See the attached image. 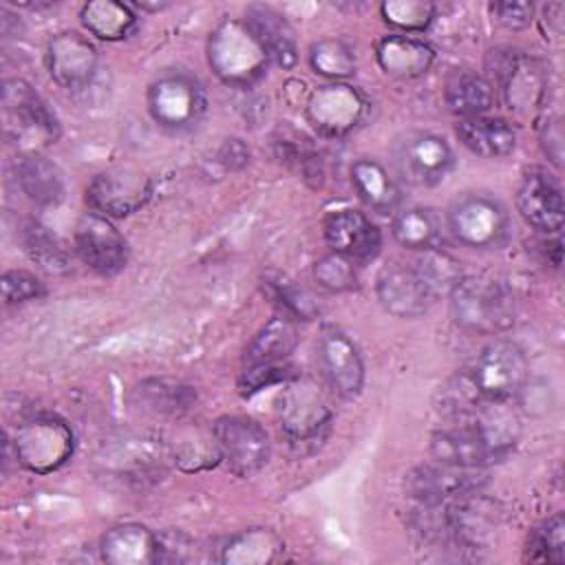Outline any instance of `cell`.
<instances>
[{
    "instance_id": "cell-32",
    "label": "cell",
    "mask_w": 565,
    "mask_h": 565,
    "mask_svg": "<svg viewBox=\"0 0 565 565\" xmlns=\"http://www.w3.org/2000/svg\"><path fill=\"white\" fill-rule=\"evenodd\" d=\"M393 238L413 252H426L437 247L441 232L437 216L426 207H402L391 221Z\"/></svg>"
},
{
    "instance_id": "cell-24",
    "label": "cell",
    "mask_w": 565,
    "mask_h": 565,
    "mask_svg": "<svg viewBox=\"0 0 565 565\" xmlns=\"http://www.w3.org/2000/svg\"><path fill=\"white\" fill-rule=\"evenodd\" d=\"M455 135L472 154L483 159H501L514 152L516 132L512 124L494 115H477L457 119Z\"/></svg>"
},
{
    "instance_id": "cell-17",
    "label": "cell",
    "mask_w": 565,
    "mask_h": 565,
    "mask_svg": "<svg viewBox=\"0 0 565 565\" xmlns=\"http://www.w3.org/2000/svg\"><path fill=\"white\" fill-rule=\"evenodd\" d=\"M516 210L534 230L556 234L565 218L558 181L543 168H527L516 188Z\"/></svg>"
},
{
    "instance_id": "cell-1",
    "label": "cell",
    "mask_w": 565,
    "mask_h": 565,
    "mask_svg": "<svg viewBox=\"0 0 565 565\" xmlns=\"http://www.w3.org/2000/svg\"><path fill=\"white\" fill-rule=\"evenodd\" d=\"M207 64L223 84L249 88L267 73L271 62L243 18H223L210 33Z\"/></svg>"
},
{
    "instance_id": "cell-10",
    "label": "cell",
    "mask_w": 565,
    "mask_h": 565,
    "mask_svg": "<svg viewBox=\"0 0 565 565\" xmlns=\"http://www.w3.org/2000/svg\"><path fill=\"white\" fill-rule=\"evenodd\" d=\"M152 196L150 177L132 166L99 172L86 185V203L106 218H124L139 212Z\"/></svg>"
},
{
    "instance_id": "cell-29",
    "label": "cell",
    "mask_w": 565,
    "mask_h": 565,
    "mask_svg": "<svg viewBox=\"0 0 565 565\" xmlns=\"http://www.w3.org/2000/svg\"><path fill=\"white\" fill-rule=\"evenodd\" d=\"M497 102L494 84L472 71H455L444 86V104L459 119L488 115Z\"/></svg>"
},
{
    "instance_id": "cell-4",
    "label": "cell",
    "mask_w": 565,
    "mask_h": 565,
    "mask_svg": "<svg viewBox=\"0 0 565 565\" xmlns=\"http://www.w3.org/2000/svg\"><path fill=\"white\" fill-rule=\"evenodd\" d=\"M446 225L459 245L499 249L510 238L508 207L486 192H466L446 210Z\"/></svg>"
},
{
    "instance_id": "cell-3",
    "label": "cell",
    "mask_w": 565,
    "mask_h": 565,
    "mask_svg": "<svg viewBox=\"0 0 565 565\" xmlns=\"http://www.w3.org/2000/svg\"><path fill=\"white\" fill-rule=\"evenodd\" d=\"M4 137L18 146L20 154L40 152L60 137V121L46 102L24 79L2 82Z\"/></svg>"
},
{
    "instance_id": "cell-28",
    "label": "cell",
    "mask_w": 565,
    "mask_h": 565,
    "mask_svg": "<svg viewBox=\"0 0 565 565\" xmlns=\"http://www.w3.org/2000/svg\"><path fill=\"white\" fill-rule=\"evenodd\" d=\"M298 344L296 320L287 313H276L269 318L263 329L252 338L243 353L245 366H265V364H282L291 355Z\"/></svg>"
},
{
    "instance_id": "cell-6",
    "label": "cell",
    "mask_w": 565,
    "mask_h": 565,
    "mask_svg": "<svg viewBox=\"0 0 565 565\" xmlns=\"http://www.w3.org/2000/svg\"><path fill=\"white\" fill-rule=\"evenodd\" d=\"M488 79L503 93L505 104L516 113H534L543 106L547 95L545 66L514 49H494L486 60Z\"/></svg>"
},
{
    "instance_id": "cell-7",
    "label": "cell",
    "mask_w": 565,
    "mask_h": 565,
    "mask_svg": "<svg viewBox=\"0 0 565 565\" xmlns=\"http://www.w3.org/2000/svg\"><path fill=\"white\" fill-rule=\"evenodd\" d=\"M527 358L510 340H494L481 349L466 369L470 384L483 402H508L519 395L527 382Z\"/></svg>"
},
{
    "instance_id": "cell-8",
    "label": "cell",
    "mask_w": 565,
    "mask_h": 565,
    "mask_svg": "<svg viewBox=\"0 0 565 565\" xmlns=\"http://www.w3.org/2000/svg\"><path fill=\"white\" fill-rule=\"evenodd\" d=\"M11 446L15 461L24 470L49 475L71 459L75 450V435L60 417L40 415L18 426Z\"/></svg>"
},
{
    "instance_id": "cell-36",
    "label": "cell",
    "mask_w": 565,
    "mask_h": 565,
    "mask_svg": "<svg viewBox=\"0 0 565 565\" xmlns=\"http://www.w3.org/2000/svg\"><path fill=\"white\" fill-rule=\"evenodd\" d=\"M527 558L534 563L565 561V521L561 512H554L532 530L527 539Z\"/></svg>"
},
{
    "instance_id": "cell-33",
    "label": "cell",
    "mask_w": 565,
    "mask_h": 565,
    "mask_svg": "<svg viewBox=\"0 0 565 565\" xmlns=\"http://www.w3.org/2000/svg\"><path fill=\"white\" fill-rule=\"evenodd\" d=\"M309 66L329 82H344L355 73L353 49L340 38H324L311 44Z\"/></svg>"
},
{
    "instance_id": "cell-39",
    "label": "cell",
    "mask_w": 565,
    "mask_h": 565,
    "mask_svg": "<svg viewBox=\"0 0 565 565\" xmlns=\"http://www.w3.org/2000/svg\"><path fill=\"white\" fill-rule=\"evenodd\" d=\"M265 287L269 289L274 302L282 309L280 313H287L289 318L294 320H309L316 316L318 307L316 302L311 300V296L298 287L294 280H287L282 276H276V278H267Z\"/></svg>"
},
{
    "instance_id": "cell-37",
    "label": "cell",
    "mask_w": 565,
    "mask_h": 565,
    "mask_svg": "<svg viewBox=\"0 0 565 565\" xmlns=\"http://www.w3.org/2000/svg\"><path fill=\"white\" fill-rule=\"evenodd\" d=\"M22 245L31 260H35L40 267L49 271H62L68 267V254L64 245L44 225L35 221H31L22 230Z\"/></svg>"
},
{
    "instance_id": "cell-30",
    "label": "cell",
    "mask_w": 565,
    "mask_h": 565,
    "mask_svg": "<svg viewBox=\"0 0 565 565\" xmlns=\"http://www.w3.org/2000/svg\"><path fill=\"white\" fill-rule=\"evenodd\" d=\"M285 543L269 527H249L232 539L221 550V561L232 565H267L282 556Z\"/></svg>"
},
{
    "instance_id": "cell-14",
    "label": "cell",
    "mask_w": 565,
    "mask_h": 565,
    "mask_svg": "<svg viewBox=\"0 0 565 565\" xmlns=\"http://www.w3.org/2000/svg\"><path fill=\"white\" fill-rule=\"evenodd\" d=\"M75 254L99 276H115L128 263V243L110 218L86 212L75 225Z\"/></svg>"
},
{
    "instance_id": "cell-19",
    "label": "cell",
    "mask_w": 565,
    "mask_h": 565,
    "mask_svg": "<svg viewBox=\"0 0 565 565\" xmlns=\"http://www.w3.org/2000/svg\"><path fill=\"white\" fill-rule=\"evenodd\" d=\"M380 305L395 318H419L435 302V294L411 265H388L380 271L375 282Z\"/></svg>"
},
{
    "instance_id": "cell-38",
    "label": "cell",
    "mask_w": 565,
    "mask_h": 565,
    "mask_svg": "<svg viewBox=\"0 0 565 565\" xmlns=\"http://www.w3.org/2000/svg\"><path fill=\"white\" fill-rule=\"evenodd\" d=\"M313 278L322 289L331 294H344L358 287L355 263L335 252L324 254L313 263Z\"/></svg>"
},
{
    "instance_id": "cell-5",
    "label": "cell",
    "mask_w": 565,
    "mask_h": 565,
    "mask_svg": "<svg viewBox=\"0 0 565 565\" xmlns=\"http://www.w3.org/2000/svg\"><path fill=\"white\" fill-rule=\"evenodd\" d=\"M146 104L154 124L172 132H185L205 117L207 90L199 77L185 71H166L148 86Z\"/></svg>"
},
{
    "instance_id": "cell-42",
    "label": "cell",
    "mask_w": 565,
    "mask_h": 565,
    "mask_svg": "<svg viewBox=\"0 0 565 565\" xmlns=\"http://www.w3.org/2000/svg\"><path fill=\"white\" fill-rule=\"evenodd\" d=\"M291 366H287V362L282 364H265V366H245L243 375H241V391L243 393H256L269 384L276 382H287L291 377Z\"/></svg>"
},
{
    "instance_id": "cell-18",
    "label": "cell",
    "mask_w": 565,
    "mask_h": 565,
    "mask_svg": "<svg viewBox=\"0 0 565 565\" xmlns=\"http://www.w3.org/2000/svg\"><path fill=\"white\" fill-rule=\"evenodd\" d=\"M322 234L331 252L358 263L373 260L382 249V232L360 210H335L324 218Z\"/></svg>"
},
{
    "instance_id": "cell-35",
    "label": "cell",
    "mask_w": 565,
    "mask_h": 565,
    "mask_svg": "<svg viewBox=\"0 0 565 565\" xmlns=\"http://www.w3.org/2000/svg\"><path fill=\"white\" fill-rule=\"evenodd\" d=\"M413 267H415L417 274L424 278V282H426L428 289L435 294V298L441 296V294L448 296V291L455 287V282L463 276L459 263H457L450 254L439 252L437 247L422 252V254L415 258Z\"/></svg>"
},
{
    "instance_id": "cell-34",
    "label": "cell",
    "mask_w": 565,
    "mask_h": 565,
    "mask_svg": "<svg viewBox=\"0 0 565 565\" xmlns=\"http://www.w3.org/2000/svg\"><path fill=\"white\" fill-rule=\"evenodd\" d=\"M435 13L437 7L428 0H386L380 4L382 20L404 35L426 31L433 24Z\"/></svg>"
},
{
    "instance_id": "cell-12",
    "label": "cell",
    "mask_w": 565,
    "mask_h": 565,
    "mask_svg": "<svg viewBox=\"0 0 565 565\" xmlns=\"http://www.w3.org/2000/svg\"><path fill=\"white\" fill-rule=\"evenodd\" d=\"M395 168L406 183L433 188L455 168V152L441 135L408 132L395 146Z\"/></svg>"
},
{
    "instance_id": "cell-2",
    "label": "cell",
    "mask_w": 565,
    "mask_h": 565,
    "mask_svg": "<svg viewBox=\"0 0 565 565\" xmlns=\"http://www.w3.org/2000/svg\"><path fill=\"white\" fill-rule=\"evenodd\" d=\"M450 316L457 327L477 335H492L514 324V296L497 278L461 276L448 291Z\"/></svg>"
},
{
    "instance_id": "cell-13",
    "label": "cell",
    "mask_w": 565,
    "mask_h": 565,
    "mask_svg": "<svg viewBox=\"0 0 565 565\" xmlns=\"http://www.w3.org/2000/svg\"><path fill=\"white\" fill-rule=\"evenodd\" d=\"M486 481L483 468L435 461L413 468L404 479V488L417 503H448L477 494Z\"/></svg>"
},
{
    "instance_id": "cell-22",
    "label": "cell",
    "mask_w": 565,
    "mask_h": 565,
    "mask_svg": "<svg viewBox=\"0 0 565 565\" xmlns=\"http://www.w3.org/2000/svg\"><path fill=\"white\" fill-rule=\"evenodd\" d=\"M375 60L388 77L417 79L430 71L435 51L422 38L388 33L375 42Z\"/></svg>"
},
{
    "instance_id": "cell-20",
    "label": "cell",
    "mask_w": 565,
    "mask_h": 565,
    "mask_svg": "<svg viewBox=\"0 0 565 565\" xmlns=\"http://www.w3.org/2000/svg\"><path fill=\"white\" fill-rule=\"evenodd\" d=\"M430 455L435 461L463 466V468H483L488 461L499 457V450L486 437V433L472 422H459L452 428L433 433Z\"/></svg>"
},
{
    "instance_id": "cell-15",
    "label": "cell",
    "mask_w": 565,
    "mask_h": 565,
    "mask_svg": "<svg viewBox=\"0 0 565 565\" xmlns=\"http://www.w3.org/2000/svg\"><path fill=\"white\" fill-rule=\"evenodd\" d=\"M318 360L329 386L344 399L364 388V362L358 344L338 327H324L318 335Z\"/></svg>"
},
{
    "instance_id": "cell-43",
    "label": "cell",
    "mask_w": 565,
    "mask_h": 565,
    "mask_svg": "<svg viewBox=\"0 0 565 565\" xmlns=\"http://www.w3.org/2000/svg\"><path fill=\"white\" fill-rule=\"evenodd\" d=\"M490 11H492L494 20L501 26L510 29V31L527 29L532 24V20H534V4L532 2H512V0L492 2Z\"/></svg>"
},
{
    "instance_id": "cell-31",
    "label": "cell",
    "mask_w": 565,
    "mask_h": 565,
    "mask_svg": "<svg viewBox=\"0 0 565 565\" xmlns=\"http://www.w3.org/2000/svg\"><path fill=\"white\" fill-rule=\"evenodd\" d=\"M84 29L106 42L128 38L137 29V13L130 4L117 0H93L79 9Z\"/></svg>"
},
{
    "instance_id": "cell-26",
    "label": "cell",
    "mask_w": 565,
    "mask_h": 565,
    "mask_svg": "<svg viewBox=\"0 0 565 565\" xmlns=\"http://www.w3.org/2000/svg\"><path fill=\"white\" fill-rule=\"evenodd\" d=\"M351 185L358 199L373 212L395 214L397 207L402 205L399 183L375 159L362 157L351 163Z\"/></svg>"
},
{
    "instance_id": "cell-41",
    "label": "cell",
    "mask_w": 565,
    "mask_h": 565,
    "mask_svg": "<svg viewBox=\"0 0 565 565\" xmlns=\"http://www.w3.org/2000/svg\"><path fill=\"white\" fill-rule=\"evenodd\" d=\"M2 287V298L7 305H22L31 302L44 296V282L24 269H9L2 274L0 280Z\"/></svg>"
},
{
    "instance_id": "cell-25",
    "label": "cell",
    "mask_w": 565,
    "mask_h": 565,
    "mask_svg": "<svg viewBox=\"0 0 565 565\" xmlns=\"http://www.w3.org/2000/svg\"><path fill=\"white\" fill-rule=\"evenodd\" d=\"M243 20L249 24L254 35L265 46L271 64H276L280 68H294L296 66L298 44H296L294 29L285 20V15H280L271 7L254 4L245 11Z\"/></svg>"
},
{
    "instance_id": "cell-40",
    "label": "cell",
    "mask_w": 565,
    "mask_h": 565,
    "mask_svg": "<svg viewBox=\"0 0 565 565\" xmlns=\"http://www.w3.org/2000/svg\"><path fill=\"white\" fill-rule=\"evenodd\" d=\"M141 399L152 406L159 413H179L190 408L194 393L188 386L181 384H168L166 380H150L143 382L141 388Z\"/></svg>"
},
{
    "instance_id": "cell-11",
    "label": "cell",
    "mask_w": 565,
    "mask_h": 565,
    "mask_svg": "<svg viewBox=\"0 0 565 565\" xmlns=\"http://www.w3.org/2000/svg\"><path fill=\"white\" fill-rule=\"evenodd\" d=\"M212 437L218 457L230 466L232 472L249 477L258 472L269 459V435L252 417L223 415L212 426Z\"/></svg>"
},
{
    "instance_id": "cell-16",
    "label": "cell",
    "mask_w": 565,
    "mask_h": 565,
    "mask_svg": "<svg viewBox=\"0 0 565 565\" xmlns=\"http://www.w3.org/2000/svg\"><path fill=\"white\" fill-rule=\"evenodd\" d=\"M95 44L77 31H60L46 44V68L51 79L66 88L79 90L90 84L97 71Z\"/></svg>"
},
{
    "instance_id": "cell-9",
    "label": "cell",
    "mask_w": 565,
    "mask_h": 565,
    "mask_svg": "<svg viewBox=\"0 0 565 565\" xmlns=\"http://www.w3.org/2000/svg\"><path fill=\"white\" fill-rule=\"evenodd\" d=\"M366 95L347 82L316 86L305 102L307 121L324 137L340 139L353 132L369 113Z\"/></svg>"
},
{
    "instance_id": "cell-27",
    "label": "cell",
    "mask_w": 565,
    "mask_h": 565,
    "mask_svg": "<svg viewBox=\"0 0 565 565\" xmlns=\"http://www.w3.org/2000/svg\"><path fill=\"white\" fill-rule=\"evenodd\" d=\"M13 168L20 190L33 203L51 207L64 199V177L60 168L42 152L20 154Z\"/></svg>"
},
{
    "instance_id": "cell-44",
    "label": "cell",
    "mask_w": 565,
    "mask_h": 565,
    "mask_svg": "<svg viewBox=\"0 0 565 565\" xmlns=\"http://www.w3.org/2000/svg\"><path fill=\"white\" fill-rule=\"evenodd\" d=\"M541 148L547 154V159L554 166H561L563 159V130H561V121L554 119L550 124H545L543 132H541Z\"/></svg>"
},
{
    "instance_id": "cell-21",
    "label": "cell",
    "mask_w": 565,
    "mask_h": 565,
    "mask_svg": "<svg viewBox=\"0 0 565 565\" xmlns=\"http://www.w3.org/2000/svg\"><path fill=\"white\" fill-rule=\"evenodd\" d=\"M331 413L311 384L289 386L278 399V419L285 435L294 441H307L318 437V433L327 426Z\"/></svg>"
},
{
    "instance_id": "cell-23",
    "label": "cell",
    "mask_w": 565,
    "mask_h": 565,
    "mask_svg": "<svg viewBox=\"0 0 565 565\" xmlns=\"http://www.w3.org/2000/svg\"><path fill=\"white\" fill-rule=\"evenodd\" d=\"M99 554L110 565H150L161 561V539L141 523H119L104 532Z\"/></svg>"
}]
</instances>
